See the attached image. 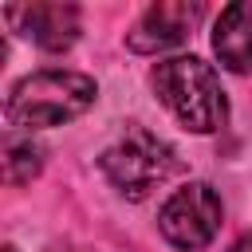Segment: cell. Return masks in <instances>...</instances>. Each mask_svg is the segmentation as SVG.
Segmentation results:
<instances>
[{"label":"cell","mask_w":252,"mask_h":252,"mask_svg":"<svg viewBox=\"0 0 252 252\" xmlns=\"http://www.w3.org/2000/svg\"><path fill=\"white\" fill-rule=\"evenodd\" d=\"M39 165H43V150H39L35 142H8V146H4V177H8L12 185L32 181V177L39 173Z\"/></svg>","instance_id":"cell-8"},{"label":"cell","mask_w":252,"mask_h":252,"mask_svg":"<svg viewBox=\"0 0 252 252\" xmlns=\"http://www.w3.org/2000/svg\"><path fill=\"white\" fill-rule=\"evenodd\" d=\"M20 35L35 39L47 51H63L79 39V8L59 4V0H39V4H16L4 12Z\"/></svg>","instance_id":"cell-6"},{"label":"cell","mask_w":252,"mask_h":252,"mask_svg":"<svg viewBox=\"0 0 252 252\" xmlns=\"http://www.w3.org/2000/svg\"><path fill=\"white\" fill-rule=\"evenodd\" d=\"M232 252H252V236H240V240H236V248H232Z\"/></svg>","instance_id":"cell-9"},{"label":"cell","mask_w":252,"mask_h":252,"mask_svg":"<svg viewBox=\"0 0 252 252\" xmlns=\"http://www.w3.org/2000/svg\"><path fill=\"white\" fill-rule=\"evenodd\" d=\"M94 102V79L79 71H39L8 91L4 114L20 130H47L79 118Z\"/></svg>","instance_id":"cell-2"},{"label":"cell","mask_w":252,"mask_h":252,"mask_svg":"<svg viewBox=\"0 0 252 252\" xmlns=\"http://www.w3.org/2000/svg\"><path fill=\"white\" fill-rule=\"evenodd\" d=\"M213 51L228 71H236V75L252 71V4L248 0L220 8L217 24H213Z\"/></svg>","instance_id":"cell-7"},{"label":"cell","mask_w":252,"mask_h":252,"mask_svg":"<svg viewBox=\"0 0 252 252\" xmlns=\"http://www.w3.org/2000/svg\"><path fill=\"white\" fill-rule=\"evenodd\" d=\"M173 169H177L173 150H169L158 134H150V130H142V126L126 130V138H118V142L102 154V173H106L130 201H142V197H146L150 189H158Z\"/></svg>","instance_id":"cell-3"},{"label":"cell","mask_w":252,"mask_h":252,"mask_svg":"<svg viewBox=\"0 0 252 252\" xmlns=\"http://www.w3.org/2000/svg\"><path fill=\"white\" fill-rule=\"evenodd\" d=\"M197 20H201V4L197 0L193 4L189 0H161V4L142 12V20L126 32V43L134 51H142V55H154V51H165V47L189 39Z\"/></svg>","instance_id":"cell-5"},{"label":"cell","mask_w":252,"mask_h":252,"mask_svg":"<svg viewBox=\"0 0 252 252\" xmlns=\"http://www.w3.org/2000/svg\"><path fill=\"white\" fill-rule=\"evenodd\" d=\"M154 91L173 110V118L193 134H213L228 118V102L217 71L197 55H177L154 67Z\"/></svg>","instance_id":"cell-1"},{"label":"cell","mask_w":252,"mask_h":252,"mask_svg":"<svg viewBox=\"0 0 252 252\" xmlns=\"http://www.w3.org/2000/svg\"><path fill=\"white\" fill-rule=\"evenodd\" d=\"M4 252H16V248H4Z\"/></svg>","instance_id":"cell-10"},{"label":"cell","mask_w":252,"mask_h":252,"mask_svg":"<svg viewBox=\"0 0 252 252\" xmlns=\"http://www.w3.org/2000/svg\"><path fill=\"white\" fill-rule=\"evenodd\" d=\"M158 228H161V236H165L173 248L197 252V248H205V244L217 236V228H220V197H217L205 181H193V185L177 189V193L161 205Z\"/></svg>","instance_id":"cell-4"}]
</instances>
